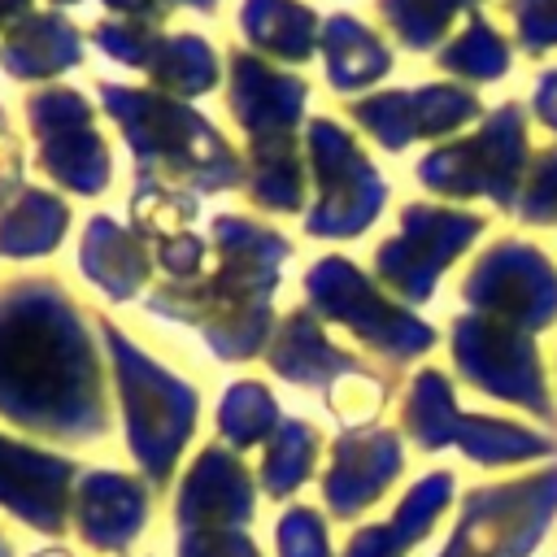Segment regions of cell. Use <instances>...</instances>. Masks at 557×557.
I'll return each mask as SVG.
<instances>
[{"label":"cell","instance_id":"obj_1","mask_svg":"<svg viewBox=\"0 0 557 557\" xmlns=\"http://www.w3.org/2000/svg\"><path fill=\"white\" fill-rule=\"evenodd\" d=\"M0 413L57 440H87L104 422L83 326L48 283L0 292Z\"/></svg>","mask_w":557,"mask_h":557},{"label":"cell","instance_id":"obj_9","mask_svg":"<svg viewBox=\"0 0 557 557\" xmlns=\"http://www.w3.org/2000/svg\"><path fill=\"white\" fill-rule=\"evenodd\" d=\"M35 557H70V553H57V548H52V553H35Z\"/></svg>","mask_w":557,"mask_h":557},{"label":"cell","instance_id":"obj_6","mask_svg":"<svg viewBox=\"0 0 557 557\" xmlns=\"http://www.w3.org/2000/svg\"><path fill=\"white\" fill-rule=\"evenodd\" d=\"M17 170H22V152L13 148V135L4 126V113H0V196L17 183Z\"/></svg>","mask_w":557,"mask_h":557},{"label":"cell","instance_id":"obj_4","mask_svg":"<svg viewBox=\"0 0 557 557\" xmlns=\"http://www.w3.org/2000/svg\"><path fill=\"white\" fill-rule=\"evenodd\" d=\"M135 522H139V496L131 483L113 474H91L83 483V535H91V544L100 548L126 544Z\"/></svg>","mask_w":557,"mask_h":557},{"label":"cell","instance_id":"obj_3","mask_svg":"<svg viewBox=\"0 0 557 557\" xmlns=\"http://www.w3.org/2000/svg\"><path fill=\"white\" fill-rule=\"evenodd\" d=\"M4 65L13 78H35V74H57L78 57L74 30L57 17H26L22 26L9 30L4 39Z\"/></svg>","mask_w":557,"mask_h":557},{"label":"cell","instance_id":"obj_2","mask_svg":"<svg viewBox=\"0 0 557 557\" xmlns=\"http://www.w3.org/2000/svg\"><path fill=\"white\" fill-rule=\"evenodd\" d=\"M70 470H74L70 461L0 435V505L9 513H17L22 522L52 531V535L65 527Z\"/></svg>","mask_w":557,"mask_h":557},{"label":"cell","instance_id":"obj_7","mask_svg":"<svg viewBox=\"0 0 557 557\" xmlns=\"http://www.w3.org/2000/svg\"><path fill=\"white\" fill-rule=\"evenodd\" d=\"M22 4H26V0H0V17L13 13V9H22Z\"/></svg>","mask_w":557,"mask_h":557},{"label":"cell","instance_id":"obj_8","mask_svg":"<svg viewBox=\"0 0 557 557\" xmlns=\"http://www.w3.org/2000/svg\"><path fill=\"white\" fill-rule=\"evenodd\" d=\"M0 557H13V548H9V540L0 535Z\"/></svg>","mask_w":557,"mask_h":557},{"label":"cell","instance_id":"obj_5","mask_svg":"<svg viewBox=\"0 0 557 557\" xmlns=\"http://www.w3.org/2000/svg\"><path fill=\"white\" fill-rule=\"evenodd\" d=\"M65 226V205L44 196V191H26L4 218H0V252L4 257H35L57 248Z\"/></svg>","mask_w":557,"mask_h":557}]
</instances>
